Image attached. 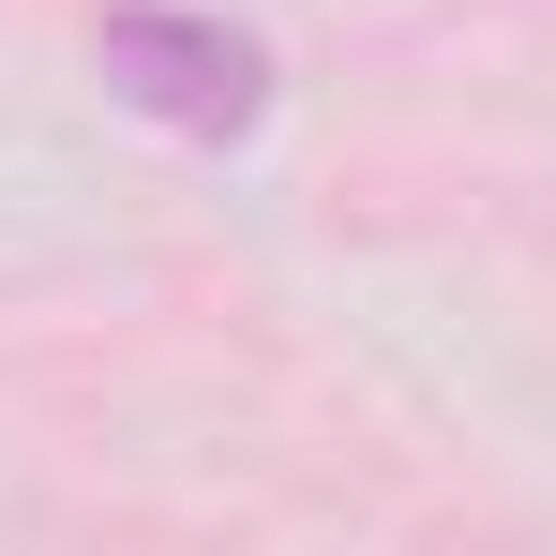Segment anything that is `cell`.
Listing matches in <instances>:
<instances>
[{"label":"cell","mask_w":556,"mask_h":556,"mask_svg":"<svg viewBox=\"0 0 556 556\" xmlns=\"http://www.w3.org/2000/svg\"><path fill=\"white\" fill-rule=\"evenodd\" d=\"M105 91L151 105V121H181V136H241L256 105H271V61H256V30H226V15H181V0H121L91 30Z\"/></svg>","instance_id":"cell-1"}]
</instances>
